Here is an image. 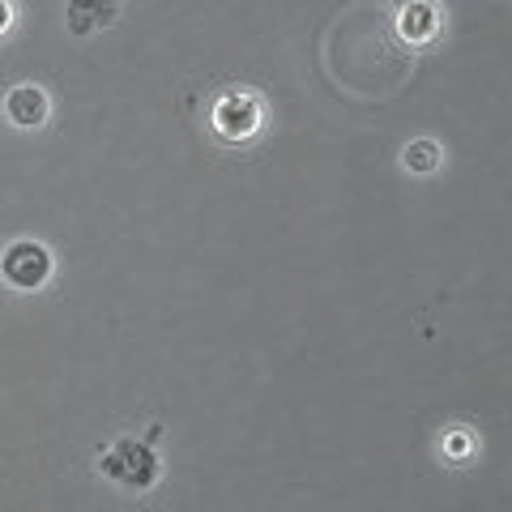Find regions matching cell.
Masks as SVG:
<instances>
[{
    "label": "cell",
    "instance_id": "obj_4",
    "mask_svg": "<svg viewBox=\"0 0 512 512\" xmlns=\"http://www.w3.org/2000/svg\"><path fill=\"white\" fill-rule=\"evenodd\" d=\"M440 26H444V13L436 0H402V5H397V35L414 47L436 39Z\"/></svg>",
    "mask_w": 512,
    "mask_h": 512
},
{
    "label": "cell",
    "instance_id": "obj_9",
    "mask_svg": "<svg viewBox=\"0 0 512 512\" xmlns=\"http://www.w3.org/2000/svg\"><path fill=\"white\" fill-rule=\"evenodd\" d=\"M448 448H453V453L461 457V453H466V448H470V440H466V436H453V440H448Z\"/></svg>",
    "mask_w": 512,
    "mask_h": 512
},
{
    "label": "cell",
    "instance_id": "obj_6",
    "mask_svg": "<svg viewBox=\"0 0 512 512\" xmlns=\"http://www.w3.org/2000/svg\"><path fill=\"white\" fill-rule=\"evenodd\" d=\"M124 0H69V30L73 35H94L120 18Z\"/></svg>",
    "mask_w": 512,
    "mask_h": 512
},
{
    "label": "cell",
    "instance_id": "obj_5",
    "mask_svg": "<svg viewBox=\"0 0 512 512\" xmlns=\"http://www.w3.org/2000/svg\"><path fill=\"white\" fill-rule=\"evenodd\" d=\"M5 116H9V124H18V128H43L47 116H52V99H47V90L35 86V82L13 86L5 94Z\"/></svg>",
    "mask_w": 512,
    "mask_h": 512
},
{
    "label": "cell",
    "instance_id": "obj_7",
    "mask_svg": "<svg viewBox=\"0 0 512 512\" xmlns=\"http://www.w3.org/2000/svg\"><path fill=\"white\" fill-rule=\"evenodd\" d=\"M402 167H406V171H414V175H431V171H440V167H444V150H440V141H431V137L410 141V146L402 150Z\"/></svg>",
    "mask_w": 512,
    "mask_h": 512
},
{
    "label": "cell",
    "instance_id": "obj_3",
    "mask_svg": "<svg viewBox=\"0 0 512 512\" xmlns=\"http://www.w3.org/2000/svg\"><path fill=\"white\" fill-rule=\"evenodd\" d=\"M261 120H265V107L252 90H227L214 103V133L222 141H231V146L261 133Z\"/></svg>",
    "mask_w": 512,
    "mask_h": 512
},
{
    "label": "cell",
    "instance_id": "obj_8",
    "mask_svg": "<svg viewBox=\"0 0 512 512\" xmlns=\"http://www.w3.org/2000/svg\"><path fill=\"white\" fill-rule=\"evenodd\" d=\"M13 18H18L13 0H0V35H9V30H13Z\"/></svg>",
    "mask_w": 512,
    "mask_h": 512
},
{
    "label": "cell",
    "instance_id": "obj_1",
    "mask_svg": "<svg viewBox=\"0 0 512 512\" xmlns=\"http://www.w3.org/2000/svg\"><path fill=\"white\" fill-rule=\"evenodd\" d=\"M99 466L107 478H116L120 487H133V491H146L158 483V457H154V448L146 440H116V444H107L103 453H99Z\"/></svg>",
    "mask_w": 512,
    "mask_h": 512
},
{
    "label": "cell",
    "instance_id": "obj_2",
    "mask_svg": "<svg viewBox=\"0 0 512 512\" xmlns=\"http://www.w3.org/2000/svg\"><path fill=\"white\" fill-rule=\"evenodd\" d=\"M0 278L13 291H43L47 278H52V252L39 239H13L5 256H0Z\"/></svg>",
    "mask_w": 512,
    "mask_h": 512
}]
</instances>
